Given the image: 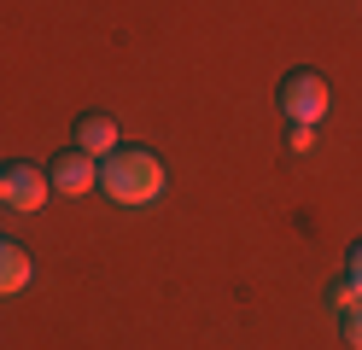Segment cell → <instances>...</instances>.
Instances as JSON below:
<instances>
[{
    "mask_svg": "<svg viewBox=\"0 0 362 350\" xmlns=\"http://www.w3.org/2000/svg\"><path fill=\"white\" fill-rule=\"evenodd\" d=\"M275 105H281L286 123H310L315 129L333 111V88H327L322 70H292V76L281 82V93H275Z\"/></svg>",
    "mask_w": 362,
    "mask_h": 350,
    "instance_id": "2",
    "label": "cell"
},
{
    "mask_svg": "<svg viewBox=\"0 0 362 350\" xmlns=\"http://www.w3.org/2000/svg\"><path fill=\"white\" fill-rule=\"evenodd\" d=\"M345 280H351V286H356V298H362V240L345 251Z\"/></svg>",
    "mask_w": 362,
    "mask_h": 350,
    "instance_id": "9",
    "label": "cell"
},
{
    "mask_svg": "<svg viewBox=\"0 0 362 350\" xmlns=\"http://www.w3.org/2000/svg\"><path fill=\"white\" fill-rule=\"evenodd\" d=\"M47 199H53L47 170H35V163H6V170H0V210L35 216V210L47 204Z\"/></svg>",
    "mask_w": 362,
    "mask_h": 350,
    "instance_id": "3",
    "label": "cell"
},
{
    "mask_svg": "<svg viewBox=\"0 0 362 350\" xmlns=\"http://www.w3.org/2000/svg\"><path fill=\"white\" fill-rule=\"evenodd\" d=\"M327 298H333V310H339V315H345V310H356V303H362V298H356V286H351L345 274L333 280V292H327Z\"/></svg>",
    "mask_w": 362,
    "mask_h": 350,
    "instance_id": "8",
    "label": "cell"
},
{
    "mask_svg": "<svg viewBox=\"0 0 362 350\" xmlns=\"http://www.w3.org/2000/svg\"><path fill=\"white\" fill-rule=\"evenodd\" d=\"M35 280V263H30V251L18 245V240H0V298H18Z\"/></svg>",
    "mask_w": 362,
    "mask_h": 350,
    "instance_id": "6",
    "label": "cell"
},
{
    "mask_svg": "<svg viewBox=\"0 0 362 350\" xmlns=\"http://www.w3.org/2000/svg\"><path fill=\"white\" fill-rule=\"evenodd\" d=\"M339 333H345V344H351V350H362V303L339 315Z\"/></svg>",
    "mask_w": 362,
    "mask_h": 350,
    "instance_id": "7",
    "label": "cell"
},
{
    "mask_svg": "<svg viewBox=\"0 0 362 350\" xmlns=\"http://www.w3.org/2000/svg\"><path fill=\"white\" fill-rule=\"evenodd\" d=\"M164 187H170V175H164V163H158V152H146V146H117L111 158H100V193L111 204H123V210L158 204Z\"/></svg>",
    "mask_w": 362,
    "mask_h": 350,
    "instance_id": "1",
    "label": "cell"
},
{
    "mask_svg": "<svg viewBox=\"0 0 362 350\" xmlns=\"http://www.w3.org/2000/svg\"><path fill=\"white\" fill-rule=\"evenodd\" d=\"M47 181H53V193L59 199H88L100 187V158H88L76 146H64L53 163H47Z\"/></svg>",
    "mask_w": 362,
    "mask_h": 350,
    "instance_id": "4",
    "label": "cell"
},
{
    "mask_svg": "<svg viewBox=\"0 0 362 350\" xmlns=\"http://www.w3.org/2000/svg\"><path fill=\"white\" fill-rule=\"evenodd\" d=\"M117 146H123L117 117H105V111H82V117H76V152H88V158H111Z\"/></svg>",
    "mask_w": 362,
    "mask_h": 350,
    "instance_id": "5",
    "label": "cell"
},
{
    "mask_svg": "<svg viewBox=\"0 0 362 350\" xmlns=\"http://www.w3.org/2000/svg\"><path fill=\"white\" fill-rule=\"evenodd\" d=\"M286 146H292V152L304 158V152L315 146V129H310V123H292V134H286Z\"/></svg>",
    "mask_w": 362,
    "mask_h": 350,
    "instance_id": "10",
    "label": "cell"
}]
</instances>
